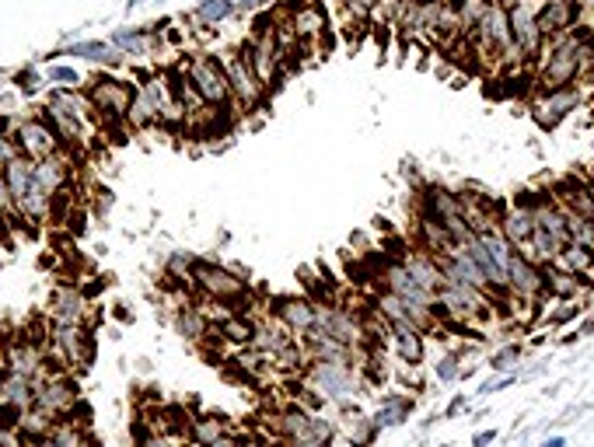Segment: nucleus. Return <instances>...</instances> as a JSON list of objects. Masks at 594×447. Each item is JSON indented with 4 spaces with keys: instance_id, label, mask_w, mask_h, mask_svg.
I'll return each instance as SVG.
<instances>
[{
    "instance_id": "c03bdc74",
    "label": "nucleus",
    "mask_w": 594,
    "mask_h": 447,
    "mask_svg": "<svg viewBox=\"0 0 594 447\" xmlns=\"http://www.w3.org/2000/svg\"><path fill=\"white\" fill-rule=\"evenodd\" d=\"M462 405H465V398H462V395H458V398H455V402H451V405H448V416H455V412H458V409H462Z\"/></svg>"
},
{
    "instance_id": "f3484780",
    "label": "nucleus",
    "mask_w": 594,
    "mask_h": 447,
    "mask_svg": "<svg viewBox=\"0 0 594 447\" xmlns=\"http://www.w3.org/2000/svg\"><path fill=\"white\" fill-rule=\"evenodd\" d=\"M545 273V301H587V294L594 290V280L591 277H577V273H566L559 265H542Z\"/></svg>"
},
{
    "instance_id": "b1692460",
    "label": "nucleus",
    "mask_w": 594,
    "mask_h": 447,
    "mask_svg": "<svg viewBox=\"0 0 594 447\" xmlns=\"http://www.w3.org/2000/svg\"><path fill=\"white\" fill-rule=\"evenodd\" d=\"M409 412H412V398H409L405 392H388V395H381V402H378V409L371 412V419H374L378 430H388V426L405 423Z\"/></svg>"
},
{
    "instance_id": "6e6552de",
    "label": "nucleus",
    "mask_w": 594,
    "mask_h": 447,
    "mask_svg": "<svg viewBox=\"0 0 594 447\" xmlns=\"http://www.w3.org/2000/svg\"><path fill=\"white\" fill-rule=\"evenodd\" d=\"M84 98H88V105L95 112V123L102 130H112V126L126 123L130 98H133V84L130 80H116V77H95Z\"/></svg>"
},
{
    "instance_id": "f257e3e1",
    "label": "nucleus",
    "mask_w": 594,
    "mask_h": 447,
    "mask_svg": "<svg viewBox=\"0 0 594 447\" xmlns=\"http://www.w3.org/2000/svg\"><path fill=\"white\" fill-rule=\"evenodd\" d=\"M297 385L332 409L353 405L357 395L364 392L357 360H308L304 371L297 374Z\"/></svg>"
},
{
    "instance_id": "aec40b11",
    "label": "nucleus",
    "mask_w": 594,
    "mask_h": 447,
    "mask_svg": "<svg viewBox=\"0 0 594 447\" xmlns=\"http://www.w3.org/2000/svg\"><path fill=\"white\" fill-rule=\"evenodd\" d=\"M164 80H168V87H172L175 102L182 105L186 119H193L196 112H203V109H207V102L200 98V91L193 87V80H189V73H186V67H182V63H172V67H164Z\"/></svg>"
},
{
    "instance_id": "37998d69",
    "label": "nucleus",
    "mask_w": 594,
    "mask_h": 447,
    "mask_svg": "<svg viewBox=\"0 0 594 447\" xmlns=\"http://www.w3.org/2000/svg\"><path fill=\"white\" fill-rule=\"evenodd\" d=\"M539 447H566V440H563V437H549V440H542Z\"/></svg>"
},
{
    "instance_id": "39448f33",
    "label": "nucleus",
    "mask_w": 594,
    "mask_h": 447,
    "mask_svg": "<svg viewBox=\"0 0 594 447\" xmlns=\"http://www.w3.org/2000/svg\"><path fill=\"white\" fill-rule=\"evenodd\" d=\"M535 8L532 0H514L507 8V28H511V70L525 67V63H535L539 53L545 49V39L539 32V21H535Z\"/></svg>"
},
{
    "instance_id": "473e14b6",
    "label": "nucleus",
    "mask_w": 594,
    "mask_h": 447,
    "mask_svg": "<svg viewBox=\"0 0 594 447\" xmlns=\"http://www.w3.org/2000/svg\"><path fill=\"white\" fill-rule=\"evenodd\" d=\"M49 80H56L63 87H77L80 84V73L73 67H49Z\"/></svg>"
},
{
    "instance_id": "dca6fc26",
    "label": "nucleus",
    "mask_w": 594,
    "mask_h": 447,
    "mask_svg": "<svg viewBox=\"0 0 594 447\" xmlns=\"http://www.w3.org/2000/svg\"><path fill=\"white\" fill-rule=\"evenodd\" d=\"M388 346L395 349V360L399 364L423 367V360H427V332L416 328V325H409V322H388Z\"/></svg>"
},
{
    "instance_id": "ddd939ff",
    "label": "nucleus",
    "mask_w": 594,
    "mask_h": 447,
    "mask_svg": "<svg viewBox=\"0 0 594 447\" xmlns=\"http://www.w3.org/2000/svg\"><path fill=\"white\" fill-rule=\"evenodd\" d=\"M580 15H584L580 0H542L535 8V21H539V32L545 42L580 28Z\"/></svg>"
},
{
    "instance_id": "79ce46f5",
    "label": "nucleus",
    "mask_w": 594,
    "mask_h": 447,
    "mask_svg": "<svg viewBox=\"0 0 594 447\" xmlns=\"http://www.w3.org/2000/svg\"><path fill=\"white\" fill-rule=\"evenodd\" d=\"M25 447H63V444H56V440L46 433V437H39V440H32V444H25Z\"/></svg>"
},
{
    "instance_id": "20e7f679",
    "label": "nucleus",
    "mask_w": 594,
    "mask_h": 447,
    "mask_svg": "<svg viewBox=\"0 0 594 447\" xmlns=\"http://www.w3.org/2000/svg\"><path fill=\"white\" fill-rule=\"evenodd\" d=\"M277 15H280V25L304 49H315V53L325 49V35L332 32V25H329V11L318 4V0H287Z\"/></svg>"
},
{
    "instance_id": "5701e85b",
    "label": "nucleus",
    "mask_w": 594,
    "mask_h": 447,
    "mask_svg": "<svg viewBox=\"0 0 594 447\" xmlns=\"http://www.w3.org/2000/svg\"><path fill=\"white\" fill-rule=\"evenodd\" d=\"M220 335L231 349H245V346H256L259 335V318L256 315H224L220 322Z\"/></svg>"
},
{
    "instance_id": "7ed1b4c3",
    "label": "nucleus",
    "mask_w": 594,
    "mask_h": 447,
    "mask_svg": "<svg viewBox=\"0 0 594 447\" xmlns=\"http://www.w3.org/2000/svg\"><path fill=\"white\" fill-rule=\"evenodd\" d=\"M217 60H220L224 77H227V87H231L234 112L238 116H256V112H263L270 105V91L259 84V77L252 73V67L245 63L241 49H220Z\"/></svg>"
},
{
    "instance_id": "a211bd4d",
    "label": "nucleus",
    "mask_w": 594,
    "mask_h": 447,
    "mask_svg": "<svg viewBox=\"0 0 594 447\" xmlns=\"http://www.w3.org/2000/svg\"><path fill=\"white\" fill-rule=\"evenodd\" d=\"M270 426H273V437H277V440H297V437H308V430H311V409H304V405L294 398V402H287L283 409H277V412H273Z\"/></svg>"
},
{
    "instance_id": "a18cd8bd",
    "label": "nucleus",
    "mask_w": 594,
    "mask_h": 447,
    "mask_svg": "<svg viewBox=\"0 0 594 447\" xmlns=\"http://www.w3.org/2000/svg\"><path fill=\"white\" fill-rule=\"evenodd\" d=\"M332 4H335V8H343V4H347V0H332Z\"/></svg>"
},
{
    "instance_id": "58836bf2",
    "label": "nucleus",
    "mask_w": 594,
    "mask_h": 447,
    "mask_svg": "<svg viewBox=\"0 0 594 447\" xmlns=\"http://www.w3.org/2000/svg\"><path fill=\"white\" fill-rule=\"evenodd\" d=\"M238 444H241V433H234V430H231V433H224L220 440H213L210 447H238Z\"/></svg>"
},
{
    "instance_id": "1a4fd4ad",
    "label": "nucleus",
    "mask_w": 594,
    "mask_h": 447,
    "mask_svg": "<svg viewBox=\"0 0 594 447\" xmlns=\"http://www.w3.org/2000/svg\"><path fill=\"white\" fill-rule=\"evenodd\" d=\"M49 360L73 367H91L95 360V335L88 325H49Z\"/></svg>"
},
{
    "instance_id": "7c9ffc66",
    "label": "nucleus",
    "mask_w": 594,
    "mask_h": 447,
    "mask_svg": "<svg viewBox=\"0 0 594 447\" xmlns=\"http://www.w3.org/2000/svg\"><path fill=\"white\" fill-rule=\"evenodd\" d=\"M70 56H80V60H109V63L119 60L116 46H109V42H77L70 49Z\"/></svg>"
},
{
    "instance_id": "a878e982",
    "label": "nucleus",
    "mask_w": 594,
    "mask_h": 447,
    "mask_svg": "<svg viewBox=\"0 0 594 447\" xmlns=\"http://www.w3.org/2000/svg\"><path fill=\"white\" fill-rule=\"evenodd\" d=\"M32 395H35V381L25 378V374H15V371H0V402H11L18 409H32Z\"/></svg>"
},
{
    "instance_id": "2eb2a0df",
    "label": "nucleus",
    "mask_w": 594,
    "mask_h": 447,
    "mask_svg": "<svg viewBox=\"0 0 594 447\" xmlns=\"http://www.w3.org/2000/svg\"><path fill=\"white\" fill-rule=\"evenodd\" d=\"M496 231L511 241V248L518 252L532 234H535V213H532V203H528V193L511 200V203H503L500 210V220H496Z\"/></svg>"
},
{
    "instance_id": "4468645a",
    "label": "nucleus",
    "mask_w": 594,
    "mask_h": 447,
    "mask_svg": "<svg viewBox=\"0 0 594 447\" xmlns=\"http://www.w3.org/2000/svg\"><path fill=\"white\" fill-rule=\"evenodd\" d=\"M270 315L277 322H283L290 328L294 339H304L311 328H315V315H318V304L308 297V294H283V297H273L270 301Z\"/></svg>"
},
{
    "instance_id": "c85d7f7f",
    "label": "nucleus",
    "mask_w": 594,
    "mask_h": 447,
    "mask_svg": "<svg viewBox=\"0 0 594 447\" xmlns=\"http://www.w3.org/2000/svg\"><path fill=\"white\" fill-rule=\"evenodd\" d=\"M521 342H507V346H500L493 356H489V367L493 371H500V374H511L518 364H521Z\"/></svg>"
},
{
    "instance_id": "f704fd0d",
    "label": "nucleus",
    "mask_w": 594,
    "mask_h": 447,
    "mask_svg": "<svg viewBox=\"0 0 594 447\" xmlns=\"http://www.w3.org/2000/svg\"><path fill=\"white\" fill-rule=\"evenodd\" d=\"M18 157V143H15V137H0V175L8 171V164Z\"/></svg>"
},
{
    "instance_id": "f8f14e48",
    "label": "nucleus",
    "mask_w": 594,
    "mask_h": 447,
    "mask_svg": "<svg viewBox=\"0 0 594 447\" xmlns=\"http://www.w3.org/2000/svg\"><path fill=\"white\" fill-rule=\"evenodd\" d=\"M49 322L53 325H88L91 315V301L80 294L77 283H56L49 290Z\"/></svg>"
},
{
    "instance_id": "c756f323",
    "label": "nucleus",
    "mask_w": 594,
    "mask_h": 447,
    "mask_svg": "<svg viewBox=\"0 0 594 447\" xmlns=\"http://www.w3.org/2000/svg\"><path fill=\"white\" fill-rule=\"evenodd\" d=\"M552 304H556V308L545 315V325L559 328V325H566V322H577L587 301H552Z\"/></svg>"
},
{
    "instance_id": "f03ea898",
    "label": "nucleus",
    "mask_w": 594,
    "mask_h": 447,
    "mask_svg": "<svg viewBox=\"0 0 594 447\" xmlns=\"http://www.w3.org/2000/svg\"><path fill=\"white\" fill-rule=\"evenodd\" d=\"M88 112H91L88 98L77 95V91H70V87H56V91H49L46 105L39 109V116H42V119L56 130V137L63 140V150H67V154H70V150H80L84 143H88V133H91Z\"/></svg>"
},
{
    "instance_id": "9d476101",
    "label": "nucleus",
    "mask_w": 594,
    "mask_h": 447,
    "mask_svg": "<svg viewBox=\"0 0 594 447\" xmlns=\"http://www.w3.org/2000/svg\"><path fill=\"white\" fill-rule=\"evenodd\" d=\"M15 143H18V154L28 157V161H46L53 154L63 150V140L56 137V130L42 119V116H25L15 123Z\"/></svg>"
},
{
    "instance_id": "0eeeda50",
    "label": "nucleus",
    "mask_w": 594,
    "mask_h": 447,
    "mask_svg": "<svg viewBox=\"0 0 594 447\" xmlns=\"http://www.w3.org/2000/svg\"><path fill=\"white\" fill-rule=\"evenodd\" d=\"M193 87L200 91V98L210 105V109H231L234 112V102H231V87H227V77H224V67L213 53H193L182 60Z\"/></svg>"
},
{
    "instance_id": "393cba45",
    "label": "nucleus",
    "mask_w": 594,
    "mask_h": 447,
    "mask_svg": "<svg viewBox=\"0 0 594 447\" xmlns=\"http://www.w3.org/2000/svg\"><path fill=\"white\" fill-rule=\"evenodd\" d=\"M224 433H231L227 416H220V412H203V416H193L186 440H189L193 447H210V444H213V440H220Z\"/></svg>"
},
{
    "instance_id": "49530a36",
    "label": "nucleus",
    "mask_w": 594,
    "mask_h": 447,
    "mask_svg": "<svg viewBox=\"0 0 594 447\" xmlns=\"http://www.w3.org/2000/svg\"><path fill=\"white\" fill-rule=\"evenodd\" d=\"M591 231H594V213H591Z\"/></svg>"
},
{
    "instance_id": "9b49d317",
    "label": "nucleus",
    "mask_w": 594,
    "mask_h": 447,
    "mask_svg": "<svg viewBox=\"0 0 594 447\" xmlns=\"http://www.w3.org/2000/svg\"><path fill=\"white\" fill-rule=\"evenodd\" d=\"M580 98H584V95H580L577 84L556 87V91H535V98H532V119H535L542 130H556L570 112H577Z\"/></svg>"
},
{
    "instance_id": "c9c22d12",
    "label": "nucleus",
    "mask_w": 594,
    "mask_h": 447,
    "mask_svg": "<svg viewBox=\"0 0 594 447\" xmlns=\"http://www.w3.org/2000/svg\"><path fill=\"white\" fill-rule=\"evenodd\" d=\"M273 447H332V444H322L315 437H297V440H277Z\"/></svg>"
},
{
    "instance_id": "ea45409f",
    "label": "nucleus",
    "mask_w": 594,
    "mask_h": 447,
    "mask_svg": "<svg viewBox=\"0 0 594 447\" xmlns=\"http://www.w3.org/2000/svg\"><path fill=\"white\" fill-rule=\"evenodd\" d=\"M507 385H514V374H503L500 381H489V385H482V392H500V388H507Z\"/></svg>"
},
{
    "instance_id": "412c9836",
    "label": "nucleus",
    "mask_w": 594,
    "mask_h": 447,
    "mask_svg": "<svg viewBox=\"0 0 594 447\" xmlns=\"http://www.w3.org/2000/svg\"><path fill=\"white\" fill-rule=\"evenodd\" d=\"M112 46L119 53H126L130 60H150L154 49L161 46V28H123L112 35Z\"/></svg>"
},
{
    "instance_id": "4c0bfd02",
    "label": "nucleus",
    "mask_w": 594,
    "mask_h": 447,
    "mask_svg": "<svg viewBox=\"0 0 594 447\" xmlns=\"http://www.w3.org/2000/svg\"><path fill=\"white\" fill-rule=\"evenodd\" d=\"M496 440V430H479L475 437H472V447H486V444H493Z\"/></svg>"
},
{
    "instance_id": "a19ab883",
    "label": "nucleus",
    "mask_w": 594,
    "mask_h": 447,
    "mask_svg": "<svg viewBox=\"0 0 594 447\" xmlns=\"http://www.w3.org/2000/svg\"><path fill=\"white\" fill-rule=\"evenodd\" d=\"M238 447H270V440H263V437H245L241 433V444Z\"/></svg>"
},
{
    "instance_id": "6ab92c4d",
    "label": "nucleus",
    "mask_w": 594,
    "mask_h": 447,
    "mask_svg": "<svg viewBox=\"0 0 594 447\" xmlns=\"http://www.w3.org/2000/svg\"><path fill=\"white\" fill-rule=\"evenodd\" d=\"M335 423H339V433L347 437L350 447H371V444L378 440V433H381V430L374 426V419L364 416L357 405H353V409H350V405L339 409V419H335Z\"/></svg>"
},
{
    "instance_id": "423d86ee",
    "label": "nucleus",
    "mask_w": 594,
    "mask_h": 447,
    "mask_svg": "<svg viewBox=\"0 0 594 447\" xmlns=\"http://www.w3.org/2000/svg\"><path fill=\"white\" fill-rule=\"evenodd\" d=\"M238 49H241L245 63L252 67V73L259 77V84L266 87V91L280 87V80L287 77V67H283V53H280L277 32H248Z\"/></svg>"
},
{
    "instance_id": "e433bc0d",
    "label": "nucleus",
    "mask_w": 594,
    "mask_h": 447,
    "mask_svg": "<svg viewBox=\"0 0 594 447\" xmlns=\"http://www.w3.org/2000/svg\"><path fill=\"white\" fill-rule=\"evenodd\" d=\"M266 4H273V0H234V11L245 15V11H266Z\"/></svg>"
},
{
    "instance_id": "cd10ccee",
    "label": "nucleus",
    "mask_w": 594,
    "mask_h": 447,
    "mask_svg": "<svg viewBox=\"0 0 594 447\" xmlns=\"http://www.w3.org/2000/svg\"><path fill=\"white\" fill-rule=\"evenodd\" d=\"M234 0H200V8H196V21L200 25H220L227 18H234Z\"/></svg>"
},
{
    "instance_id": "4be33fe9",
    "label": "nucleus",
    "mask_w": 594,
    "mask_h": 447,
    "mask_svg": "<svg viewBox=\"0 0 594 447\" xmlns=\"http://www.w3.org/2000/svg\"><path fill=\"white\" fill-rule=\"evenodd\" d=\"M172 322H175V332L186 339V342H203V335H207V328H210V315L200 308V304H189V301H182V304H175L172 308Z\"/></svg>"
},
{
    "instance_id": "bb28decb",
    "label": "nucleus",
    "mask_w": 594,
    "mask_h": 447,
    "mask_svg": "<svg viewBox=\"0 0 594 447\" xmlns=\"http://www.w3.org/2000/svg\"><path fill=\"white\" fill-rule=\"evenodd\" d=\"M126 126H130V130H137V133H143V130H154V126H161V123H157V109H154V102L147 98V91H143L140 84H133V98H130Z\"/></svg>"
},
{
    "instance_id": "72a5a7b5",
    "label": "nucleus",
    "mask_w": 594,
    "mask_h": 447,
    "mask_svg": "<svg viewBox=\"0 0 594 447\" xmlns=\"http://www.w3.org/2000/svg\"><path fill=\"white\" fill-rule=\"evenodd\" d=\"M437 378H441V381H455V378H462V364H458V356H455V353H448L444 360L437 364Z\"/></svg>"
},
{
    "instance_id": "2f4dec72",
    "label": "nucleus",
    "mask_w": 594,
    "mask_h": 447,
    "mask_svg": "<svg viewBox=\"0 0 594 447\" xmlns=\"http://www.w3.org/2000/svg\"><path fill=\"white\" fill-rule=\"evenodd\" d=\"M0 213L11 220V227L21 224V213H18V207H15V196H11V186H8L4 175H0Z\"/></svg>"
}]
</instances>
